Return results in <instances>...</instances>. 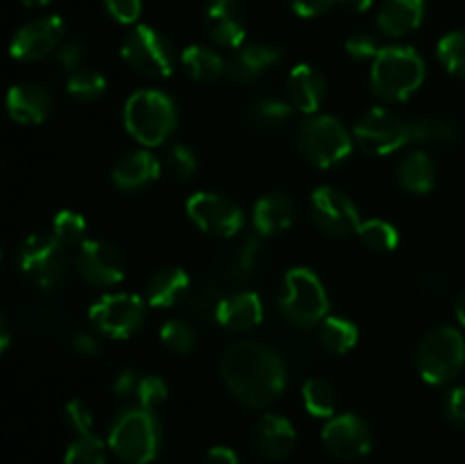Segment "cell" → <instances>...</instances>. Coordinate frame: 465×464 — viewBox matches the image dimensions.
I'll return each instance as SVG.
<instances>
[{
	"mask_svg": "<svg viewBox=\"0 0 465 464\" xmlns=\"http://www.w3.org/2000/svg\"><path fill=\"white\" fill-rule=\"evenodd\" d=\"M89 318L95 330L114 339H127L145 321V303L136 294H109L91 305Z\"/></svg>",
	"mask_w": 465,
	"mask_h": 464,
	"instance_id": "obj_11",
	"label": "cell"
},
{
	"mask_svg": "<svg viewBox=\"0 0 465 464\" xmlns=\"http://www.w3.org/2000/svg\"><path fill=\"white\" fill-rule=\"evenodd\" d=\"M302 403L312 417L331 419L336 417L339 394L331 382L322 380V378H309L302 385Z\"/></svg>",
	"mask_w": 465,
	"mask_h": 464,
	"instance_id": "obj_30",
	"label": "cell"
},
{
	"mask_svg": "<svg viewBox=\"0 0 465 464\" xmlns=\"http://www.w3.org/2000/svg\"><path fill=\"white\" fill-rule=\"evenodd\" d=\"M168 396L166 382L159 376H145L141 378L139 389H136V398H139L141 408L154 409L157 405H162Z\"/></svg>",
	"mask_w": 465,
	"mask_h": 464,
	"instance_id": "obj_40",
	"label": "cell"
},
{
	"mask_svg": "<svg viewBox=\"0 0 465 464\" xmlns=\"http://www.w3.org/2000/svg\"><path fill=\"white\" fill-rule=\"evenodd\" d=\"M104 9L114 21L123 23V25H132L139 21L141 16V0H103Z\"/></svg>",
	"mask_w": 465,
	"mask_h": 464,
	"instance_id": "obj_43",
	"label": "cell"
},
{
	"mask_svg": "<svg viewBox=\"0 0 465 464\" xmlns=\"http://www.w3.org/2000/svg\"><path fill=\"white\" fill-rule=\"evenodd\" d=\"M425 0H384L377 25L386 36H407L422 25Z\"/></svg>",
	"mask_w": 465,
	"mask_h": 464,
	"instance_id": "obj_25",
	"label": "cell"
},
{
	"mask_svg": "<svg viewBox=\"0 0 465 464\" xmlns=\"http://www.w3.org/2000/svg\"><path fill=\"white\" fill-rule=\"evenodd\" d=\"M204 30L223 48H241L248 32L243 5L239 0H209L204 9Z\"/></svg>",
	"mask_w": 465,
	"mask_h": 464,
	"instance_id": "obj_17",
	"label": "cell"
},
{
	"mask_svg": "<svg viewBox=\"0 0 465 464\" xmlns=\"http://www.w3.org/2000/svg\"><path fill=\"white\" fill-rule=\"evenodd\" d=\"M280 309L286 321L298 328H312L325 321L330 298L321 277L307 267L291 268L282 282Z\"/></svg>",
	"mask_w": 465,
	"mask_h": 464,
	"instance_id": "obj_7",
	"label": "cell"
},
{
	"mask_svg": "<svg viewBox=\"0 0 465 464\" xmlns=\"http://www.w3.org/2000/svg\"><path fill=\"white\" fill-rule=\"evenodd\" d=\"M321 437L327 453L336 459H345V462L363 458L372 450L371 428L359 414L352 412L336 414V417L327 419Z\"/></svg>",
	"mask_w": 465,
	"mask_h": 464,
	"instance_id": "obj_14",
	"label": "cell"
},
{
	"mask_svg": "<svg viewBox=\"0 0 465 464\" xmlns=\"http://www.w3.org/2000/svg\"><path fill=\"white\" fill-rule=\"evenodd\" d=\"M0 328H3V337H0V350H7V346H9V323H7V318H3Z\"/></svg>",
	"mask_w": 465,
	"mask_h": 464,
	"instance_id": "obj_51",
	"label": "cell"
},
{
	"mask_svg": "<svg viewBox=\"0 0 465 464\" xmlns=\"http://www.w3.org/2000/svg\"><path fill=\"white\" fill-rule=\"evenodd\" d=\"M295 428L289 419L280 414H263L252 430V444L262 458L266 459H284L295 449Z\"/></svg>",
	"mask_w": 465,
	"mask_h": 464,
	"instance_id": "obj_18",
	"label": "cell"
},
{
	"mask_svg": "<svg viewBox=\"0 0 465 464\" xmlns=\"http://www.w3.org/2000/svg\"><path fill=\"white\" fill-rule=\"evenodd\" d=\"M465 364V339L452 326H439L422 337L416 353L418 373L427 385H448Z\"/></svg>",
	"mask_w": 465,
	"mask_h": 464,
	"instance_id": "obj_8",
	"label": "cell"
},
{
	"mask_svg": "<svg viewBox=\"0 0 465 464\" xmlns=\"http://www.w3.org/2000/svg\"><path fill=\"white\" fill-rule=\"evenodd\" d=\"M282 62V50L271 44H250L236 48V53L227 59V77L239 85H250L262 77L268 68Z\"/></svg>",
	"mask_w": 465,
	"mask_h": 464,
	"instance_id": "obj_19",
	"label": "cell"
},
{
	"mask_svg": "<svg viewBox=\"0 0 465 464\" xmlns=\"http://www.w3.org/2000/svg\"><path fill=\"white\" fill-rule=\"evenodd\" d=\"M64 423L73 432H77V435H89L91 426H94V412H91V408L84 400L75 398L64 408Z\"/></svg>",
	"mask_w": 465,
	"mask_h": 464,
	"instance_id": "obj_39",
	"label": "cell"
},
{
	"mask_svg": "<svg viewBox=\"0 0 465 464\" xmlns=\"http://www.w3.org/2000/svg\"><path fill=\"white\" fill-rule=\"evenodd\" d=\"M293 105L277 96H259L245 107V123L257 132H275L289 123Z\"/></svg>",
	"mask_w": 465,
	"mask_h": 464,
	"instance_id": "obj_27",
	"label": "cell"
},
{
	"mask_svg": "<svg viewBox=\"0 0 465 464\" xmlns=\"http://www.w3.org/2000/svg\"><path fill=\"white\" fill-rule=\"evenodd\" d=\"M50 235L68 248V246H82L86 237V221L82 214L73 212V209H62L53 221V232Z\"/></svg>",
	"mask_w": 465,
	"mask_h": 464,
	"instance_id": "obj_35",
	"label": "cell"
},
{
	"mask_svg": "<svg viewBox=\"0 0 465 464\" xmlns=\"http://www.w3.org/2000/svg\"><path fill=\"white\" fill-rule=\"evenodd\" d=\"M398 182L411 194H427L436 185V166L422 150H413L400 162Z\"/></svg>",
	"mask_w": 465,
	"mask_h": 464,
	"instance_id": "obj_29",
	"label": "cell"
},
{
	"mask_svg": "<svg viewBox=\"0 0 465 464\" xmlns=\"http://www.w3.org/2000/svg\"><path fill=\"white\" fill-rule=\"evenodd\" d=\"M64 35H66V23L62 16L35 18L18 27L9 44V53L18 62H36L57 53L59 45L64 44Z\"/></svg>",
	"mask_w": 465,
	"mask_h": 464,
	"instance_id": "obj_15",
	"label": "cell"
},
{
	"mask_svg": "<svg viewBox=\"0 0 465 464\" xmlns=\"http://www.w3.org/2000/svg\"><path fill=\"white\" fill-rule=\"evenodd\" d=\"M445 414L454 428L465 432V387L450 391L448 400H445Z\"/></svg>",
	"mask_w": 465,
	"mask_h": 464,
	"instance_id": "obj_44",
	"label": "cell"
},
{
	"mask_svg": "<svg viewBox=\"0 0 465 464\" xmlns=\"http://www.w3.org/2000/svg\"><path fill=\"white\" fill-rule=\"evenodd\" d=\"M182 68L195 82H213L221 76H227V59L213 48L193 44L182 50Z\"/></svg>",
	"mask_w": 465,
	"mask_h": 464,
	"instance_id": "obj_28",
	"label": "cell"
},
{
	"mask_svg": "<svg viewBox=\"0 0 465 464\" xmlns=\"http://www.w3.org/2000/svg\"><path fill=\"white\" fill-rule=\"evenodd\" d=\"M204 464H239V455L230 446H213L209 449Z\"/></svg>",
	"mask_w": 465,
	"mask_h": 464,
	"instance_id": "obj_49",
	"label": "cell"
},
{
	"mask_svg": "<svg viewBox=\"0 0 465 464\" xmlns=\"http://www.w3.org/2000/svg\"><path fill=\"white\" fill-rule=\"evenodd\" d=\"M345 50L352 59L357 62H366V59H375L380 55V45H377V39L371 35V32H354L352 36H348L345 41Z\"/></svg>",
	"mask_w": 465,
	"mask_h": 464,
	"instance_id": "obj_41",
	"label": "cell"
},
{
	"mask_svg": "<svg viewBox=\"0 0 465 464\" xmlns=\"http://www.w3.org/2000/svg\"><path fill=\"white\" fill-rule=\"evenodd\" d=\"M354 144L368 155H391L409 144L452 141L457 123L445 116L402 118L389 109L372 107L354 123Z\"/></svg>",
	"mask_w": 465,
	"mask_h": 464,
	"instance_id": "obj_2",
	"label": "cell"
},
{
	"mask_svg": "<svg viewBox=\"0 0 465 464\" xmlns=\"http://www.w3.org/2000/svg\"><path fill=\"white\" fill-rule=\"evenodd\" d=\"M293 12L302 18H316L330 12L339 0H289Z\"/></svg>",
	"mask_w": 465,
	"mask_h": 464,
	"instance_id": "obj_45",
	"label": "cell"
},
{
	"mask_svg": "<svg viewBox=\"0 0 465 464\" xmlns=\"http://www.w3.org/2000/svg\"><path fill=\"white\" fill-rule=\"evenodd\" d=\"M457 318H459V323L465 328V291L457 298Z\"/></svg>",
	"mask_w": 465,
	"mask_h": 464,
	"instance_id": "obj_52",
	"label": "cell"
},
{
	"mask_svg": "<svg viewBox=\"0 0 465 464\" xmlns=\"http://www.w3.org/2000/svg\"><path fill=\"white\" fill-rule=\"evenodd\" d=\"M372 3H375V0H339V5H343V7L352 14L368 12V9L372 7Z\"/></svg>",
	"mask_w": 465,
	"mask_h": 464,
	"instance_id": "obj_50",
	"label": "cell"
},
{
	"mask_svg": "<svg viewBox=\"0 0 465 464\" xmlns=\"http://www.w3.org/2000/svg\"><path fill=\"white\" fill-rule=\"evenodd\" d=\"M139 382H141L139 376H136L134 371H121L116 378H114L112 389L118 398H127V396L136 394V389H139Z\"/></svg>",
	"mask_w": 465,
	"mask_h": 464,
	"instance_id": "obj_47",
	"label": "cell"
},
{
	"mask_svg": "<svg viewBox=\"0 0 465 464\" xmlns=\"http://www.w3.org/2000/svg\"><path fill=\"white\" fill-rule=\"evenodd\" d=\"M71 348L75 350V353L84 355V358H98V355L103 353V346H100V341L95 339L94 335H89V332H77V335H73Z\"/></svg>",
	"mask_w": 465,
	"mask_h": 464,
	"instance_id": "obj_46",
	"label": "cell"
},
{
	"mask_svg": "<svg viewBox=\"0 0 465 464\" xmlns=\"http://www.w3.org/2000/svg\"><path fill=\"white\" fill-rule=\"evenodd\" d=\"M53 100L45 86L39 82H18L7 94L9 116L23 126H39L50 114Z\"/></svg>",
	"mask_w": 465,
	"mask_h": 464,
	"instance_id": "obj_20",
	"label": "cell"
},
{
	"mask_svg": "<svg viewBox=\"0 0 465 464\" xmlns=\"http://www.w3.org/2000/svg\"><path fill=\"white\" fill-rule=\"evenodd\" d=\"M216 321L234 332H248L263 321V305L254 291H239L216 305Z\"/></svg>",
	"mask_w": 465,
	"mask_h": 464,
	"instance_id": "obj_22",
	"label": "cell"
},
{
	"mask_svg": "<svg viewBox=\"0 0 465 464\" xmlns=\"http://www.w3.org/2000/svg\"><path fill=\"white\" fill-rule=\"evenodd\" d=\"M259 248H262V244H259V239H248V241H245L243 250H241V253H239V267H241V271H245V273L252 271L254 264H257Z\"/></svg>",
	"mask_w": 465,
	"mask_h": 464,
	"instance_id": "obj_48",
	"label": "cell"
},
{
	"mask_svg": "<svg viewBox=\"0 0 465 464\" xmlns=\"http://www.w3.org/2000/svg\"><path fill=\"white\" fill-rule=\"evenodd\" d=\"M125 130L145 148L162 146L177 127V107L173 98L157 89H139L123 109Z\"/></svg>",
	"mask_w": 465,
	"mask_h": 464,
	"instance_id": "obj_5",
	"label": "cell"
},
{
	"mask_svg": "<svg viewBox=\"0 0 465 464\" xmlns=\"http://www.w3.org/2000/svg\"><path fill=\"white\" fill-rule=\"evenodd\" d=\"M227 391L245 408L262 409L275 403L286 387V368L280 355L257 341H236L221 359Z\"/></svg>",
	"mask_w": 465,
	"mask_h": 464,
	"instance_id": "obj_1",
	"label": "cell"
},
{
	"mask_svg": "<svg viewBox=\"0 0 465 464\" xmlns=\"http://www.w3.org/2000/svg\"><path fill=\"white\" fill-rule=\"evenodd\" d=\"M186 214L203 232L230 239L243 227V209L232 198L213 191H198L186 203Z\"/></svg>",
	"mask_w": 465,
	"mask_h": 464,
	"instance_id": "obj_12",
	"label": "cell"
},
{
	"mask_svg": "<svg viewBox=\"0 0 465 464\" xmlns=\"http://www.w3.org/2000/svg\"><path fill=\"white\" fill-rule=\"evenodd\" d=\"M159 339L175 355H189L195 348V330L184 321H168L159 330Z\"/></svg>",
	"mask_w": 465,
	"mask_h": 464,
	"instance_id": "obj_37",
	"label": "cell"
},
{
	"mask_svg": "<svg viewBox=\"0 0 465 464\" xmlns=\"http://www.w3.org/2000/svg\"><path fill=\"white\" fill-rule=\"evenodd\" d=\"M107 462V450L104 441L95 437L94 432L89 435H77V439L68 446L64 455V464H104Z\"/></svg>",
	"mask_w": 465,
	"mask_h": 464,
	"instance_id": "obj_34",
	"label": "cell"
},
{
	"mask_svg": "<svg viewBox=\"0 0 465 464\" xmlns=\"http://www.w3.org/2000/svg\"><path fill=\"white\" fill-rule=\"evenodd\" d=\"M295 214H298V207H295L293 198L282 194V191H272V194L262 196V198L254 203V230L263 237L280 235V232L289 230V227L293 226Z\"/></svg>",
	"mask_w": 465,
	"mask_h": 464,
	"instance_id": "obj_23",
	"label": "cell"
},
{
	"mask_svg": "<svg viewBox=\"0 0 465 464\" xmlns=\"http://www.w3.org/2000/svg\"><path fill=\"white\" fill-rule=\"evenodd\" d=\"M359 330L352 321L343 317H327L321 323V344L330 353L345 355L357 346Z\"/></svg>",
	"mask_w": 465,
	"mask_h": 464,
	"instance_id": "obj_31",
	"label": "cell"
},
{
	"mask_svg": "<svg viewBox=\"0 0 465 464\" xmlns=\"http://www.w3.org/2000/svg\"><path fill=\"white\" fill-rule=\"evenodd\" d=\"M109 449L125 464H150L162 450V428L148 408H125L109 426Z\"/></svg>",
	"mask_w": 465,
	"mask_h": 464,
	"instance_id": "obj_3",
	"label": "cell"
},
{
	"mask_svg": "<svg viewBox=\"0 0 465 464\" xmlns=\"http://www.w3.org/2000/svg\"><path fill=\"white\" fill-rule=\"evenodd\" d=\"M25 7H45V5L50 3V0H21Z\"/></svg>",
	"mask_w": 465,
	"mask_h": 464,
	"instance_id": "obj_53",
	"label": "cell"
},
{
	"mask_svg": "<svg viewBox=\"0 0 465 464\" xmlns=\"http://www.w3.org/2000/svg\"><path fill=\"white\" fill-rule=\"evenodd\" d=\"M425 62L409 45H386L372 59V94L389 103H400L416 94L425 82Z\"/></svg>",
	"mask_w": 465,
	"mask_h": 464,
	"instance_id": "obj_4",
	"label": "cell"
},
{
	"mask_svg": "<svg viewBox=\"0 0 465 464\" xmlns=\"http://www.w3.org/2000/svg\"><path fill=\"white\" fill-rule=\"evenodd\" d=\"M327 96V82L318 68L298 64L289 76V103L304 114H316Z\"/></svg>",
	"mask_w": 465,
	"mask_h": 464,
	"instance_id": "obj_24",
	"label": "cell"
},
{
	"mask_svg": "<svg viewBox=\"0 0 465 464\" xmlns=\"http://www.w3.org/2000/svg\"><path fill=\"white\" fill-rule=\"evenodd\" d=\"M121 55L127 66L153 80L173 76L177 64L175 45L171 44V39L150 25H136L134 30L127 32Z\"/></svg>",
	"mask_w": 465,
	"mask_h": 464,
	"instance_id": "obj_10",
	"label": "cell"
},
{
	"mask_svg": "<svg viewBox=\"0 0 465 464\" xmlns=\"http://www.w3.org/2000/svg\"><path fill=\"white\" fill-rule=\"evenodd\" d=\"M312 218L318 230L334 239L354 235L361 226L357 205L336 187H318L312 194Z\"/></svg>",
	"mask_w": 465,
	"mask_h": 464,
	"instance_id": "obj_13",
	"label": "cell"
},
{
	"mask_svg": "<svg viewBox=\"0 0 465 464\" xmlns=\"http://www.w3.org/2000/svg\"><path fill=\"white\" fill-rule=\"evenodd\" d=\"M162 164L148 150H130L112 168V182L123 191H136L153 185L159 177Z\"/></svg>",
	"mask_w": 465,
	"mask_h": 464,
	"instance_id": "obj_21",
	"label": "cell"
},
{
	"mask_svg": "<svg viewBox=\"0 0 465 464\" xmlns=\"http://www.w3.org/2000/svg\"><path fill=\"white\" fill-rule=\"evenodd\" d=\"M66 250L53 235L25 237L16 250V268L35 289L50 291L66 276Z\"/></svg>",
	"mask_w": 465,
	"mask_h": 464,
	"instance_id": "obj_9",
	"label": "cell"
},
{
	"mask_svg": "<svg viewBox=\"0 0 465 464\" xmlns=\"http://www.w3.org/2000/svg\"><path fill=\"white\" fill-rule=\"evenodd\" d=\"M357 235L375 253H391L400 244V235L395 230V226H391L389 221H381V218H368V221H363L359 226Z\"/></svg>",
	"mask_w": 465,
	"mask_h": 464,
	"instance_id": "obj_32",
	"label": "cell"
},
{
	"mask_svg": "<svg viewBox=\"0 0 465 464\" xmlns=\"http://www.w3.org/2000/svg\"><path fill=\"white\" fill-rule=\"evenodd\" d=\"M189 287L191 280L186 271H182L180 267H166L159 268L150 277L148 287H145V296H148V303L154 305V308H175L186 296Z\"/></svg>",
	"mask_w": 465,
	"mask_h": 464,
	"instance_id": "obj_26",
	"label": "cell"
},
{
	"mask_svg": "<svg viewBox=\"0 0 465 464\" xmlns=\"http://www.w3.org/2000/svg\"><path fill=\"white\" fill-rule=\"evenodd\" d=\"M439 53L440 64L448 68L452 76L465 77V30H454L450 35H445L439 41Z\"/></svg>",
	"mask_w": 465,
	"mask_h": 464,
	"instance_id": "obj_36",
	"label": "cell"
},
{
	"mask_svg": "<svg viewBox=\"0 0 465 464\" xmlns=\"http://www.w3.org/2000/svg\"><path fill=\"white\" fill-rule=\"evenodd\" d=\"M295 146L309 164L318 168H331L348 159V155L352 153L354 136L336 116L316 114L304 118L298 126Z\"/></svg>",
	"mask_w": 465,
	"mask_h": 464,
	"instance_id": "obj_6",
	"label": "cell"
},
{
	"mask_svg": "<svg viewBox=\"0 0 465 464\" xmlns=\"http://www.w3.org/2000/svg\"><path fill=\"white\" fill-rule=\"evenodd\" d=\"M107 89V80L103 73L94 71V68H80V71L71 73L66 80L68 96H73L80 103H94Z\"/></svg>",
	"mask_w": 465,
	"mask_h": 464,
	"instance_id": "obj_33",
	"label": "cell"
},
{
	"mask_svg": "<svg viewBox=\"0 0 465 464\" xmlns=\"http://www.w3.org/2000/svg\"><path fill=\"white\" fill-rule=\"evenodd\" d=\"M163 162H166L168 173H171L175 180L182 182L191 180V177L195 176V171H198V157H195V153L189 146H171V148L166 150V159H163Z\"/></svg>",
	"mask_w": 465,
	"mask_h": 464,
	"instance_id": "obj_38",
	"label": "cell"
},
{
	"mask_svg": "<svg viewBox=\"0 0 465 464\" xmlns=\"http://www.w3.org/2000/svg\"><path fill=\"white\" fill-rule=\"evenodd\" d=\"M53 57H54V62H57V66L62 68L64 73H68V76H71V73L80 71L86 53H84V45H82L80 41L73 39V41H66V44L59 45L57 53H54Z\"/></svg>",
	"mask_w": 465,
	"mask_h": 464,
	"instance_id": "obj_42",
	"label": "cell"
},
{
	"mask_svg": "<svg viewBox=\"0 0 465 464\" xmlns=\"http://www.w3.org/2000/svg\"><path fill=\"white\" fill-rule=\"evenodd\" d=\"M77 273L89 285L112 287L125 277V259L116 246L107 241H84L75 257Z\"/></svg>",
	"mask_w": 465,
	"mask_h": 464,
	"instance_id": "obj_16",
	"label": "cell"
}]
</instances>
